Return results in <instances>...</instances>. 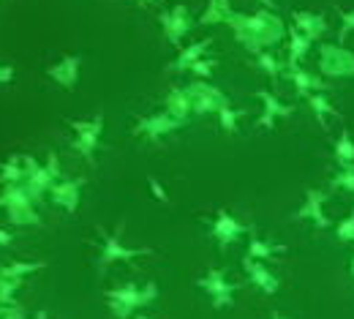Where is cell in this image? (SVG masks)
Masks as SVG:
<instances>
[{"label":"cell","mask_w":354,"mask_h":319,"mask_svg":"<svg viewBox=\"0 0 354 319\" xmlns=\"http://www.w3.org/2000/svg\"><path fill=\"white\" fill-rule=\"evenodd\" d=\"M234 33V42L243 44L251 55L257 52H265V49H272L275 44L283 42V36L289 33L283 19L270 11V8H262V11H254V14H232V19L226 22Z\"/></svg>","instance_id":"1"},{"label":"cell","mask_w":354,"mask_h":319,"mask_svg":"<svg viewBox=\"0 0 354 319\" xmlns=\"http://www.w3.org/2000/svg\"><path fill=\"white\" fill-rule=\"evenodd\" d=\"M158 298V284L156 281H147V284H133V281H126L120 286H112L104 292V300L112 311L115 319H131L136 317L142 309L153 306Z\"/></svg>","instance_id":"2"},{"label":"cell","mask_w":354,"mask_h":319,"mask_svg":"<svg viewBox=\"0 0 354 319\" xmlns=\"http://www.w3.org/2000/svg\"><path fill=\"white\" fill-rule=\"evenodd\" d=\"M123 229H126V221H120L115 229H104L95 227L98 237H101V251H98V262H95V271L98 275H106V271L115 265V262H131V259H139V257H150L153 248H136V246H126L123 243Z\"/></svg>","instance_id":"3"},{"label":"cell","mask_w":354,"mask_h":319,"mask_svg":"<svg viewBox=\"0 0 354 319\" xmlns=\"http://www.w3.org/2000/svg\"><path fill=\"white\" fill-rule=\"evenodd\" d=\"M74 139H71V147L77 156H82L90 167L95 164V150H98V142L104 134V112L98 115H90V118H74L68 120Z\"/></svg>","instance_id":"4"},{"label":"cell","mask_w":354,"mask_h":319,"mask_svg":"<svg viewBox=\"0 0 354 319\" xmlns=\"http://www.w3.org/2000/svg\"><path fill=\"white\" fill-rule=\"evenodd\" d=\"M319 74L327 80L354 77V52L344 44H319Z\"/></svg>","instance_id":"5"},{"label":"cell","mask_w":354,"mask_h":319,"mask_svg":"<svg viewBox=\"0 0 354 319\" xmlns=\"http://www.w3.org/2000/svg\"><path fill=\"white\" fill-rule=\"evenodd\" d=\"M185 126V120H177L172 118L167 109L164 112H153V115H142V118H136L131 126V134L133 137H145L147 142H153V145H158L164 137H169V134H175Z\"/></svg>","instance_id":"6"},{"label":"cell","mask_w":354,"mask_h":319,"mask_svg":"<svg viewBox=\"0 0 354 319\" xmlns=\"http://www.w3.org/2000/svg\"><path fill=\"white\" fill-rule=\"evenodd\" d=\"M196 284H199V289L210 298V306L213 309H232L234 306V292H237V284H232L229 278H226V271L221 268H210L205 275H199L196 278Z\"/></svg>","instance_id":"7"},{"label":"cell","mask_w":354,"mask_h":319,"mask_svg":"<svg viewBox=\"0 0 354 319\" xmlns=\"http://www.w3.org/2000/svg\"><path fill=\"white\" fill-rule=\"evenodd\" d=\"M185 91L191 95L194 104V115H218L223 107L229 104V95L223 91H218L216 85H210L207 80H194L185 85Z\"/></svg>","instance_id":"8"},{"label":"cell","mask_w":354,"mask_h":319,"mask_svg":"<svg viewBox=\"0 0 354 319\" xmlns=\"http://www.w3.org/2000/svg\"><path fill=\"white\" fill-rule=\"evenodd\" d=\"M158 25L164 28L167 42H169L172 46H180L183 44V39L191 33L194 19H191L188 6L177 3V6H172V8H161V14H158Z\"/></svg>","instance_id":"9"},{"label":"cell","mask_w":354,"mask_h":319,"mask_svg":"<svg viewBox=\"0 0 354 319\" xmlns=\"http://www.w3.org/2000/svg\"><path fill=\"white\" fill-rule=\"evenodd\" d=\"M80 74H82V55H63L57 63L46 66V77L66 91H74L80 85Z\"/></svg>","instance_id":"10"},{"label":"cell","mask_w":354,"mask_h":319,"mask_svg":"<svg viewBox=\"0 0 354 319\" xmlns=\"http://www.w3.org/2000/svg\"><path fill=\"white\" fill-rule=\"evenodd\" d=\"M257 98L262 101V115L257 118V129H262V131H272L281 118L295 115V107L283 104L272 91H257Z\"/></svg>","instance_id":"11"},{"label":"cell","mask_w":354,"mask_h":319,"mask_svg":"<svg viewBox=\"0 0 354 319\" xmlns=\"http://www.w3.org/2000/svg\"><path fill=\"white\" fill-rule=\"evenodd\" d=\"M327 202H330V191H324V188H308L300 210L295 213V219H308V221H313L316 229H327L330 227V219L324 213V205Z\"/></svg>","instance_id":"12"},{"label":"cell","mask_w":354,"mask_h":319,"mask_svg":"<svg viewBox=\"0 0 354 319\" xmlns=\"http://www.w3.org/2000/svg\"><path fill=\"white\" fill-rule=\"evenodd\" d=\"M210 232H213V237H216V243L221 246V248H226V246H232V243H237L245 232H254L251 227H245L243 221H237L229 210H218L216 213V219H213V227H210Z\"/></svg>","instance_id":"13"},{"label":"cell","mask_w":354,"mask_h":319,"mask_svg":"<svg viewBox=\"0 0 354 319\" xmlns=\"http://www.w3.org/2000/svg\"><path fill=\"white\" fill-rule=\"evenodd\" d=\"M82 185H85L82 178H80V181H68V178H63V181H57L55 185H52V191H49V202L57 205V208L66 210V213H77V208H80V202H82Z\"/></svg>","instance_id":"14"},{"label":"cell","mask_w":354,"mask_h":319,"mask_svg":"<svg viewBox=\"0 0 354 319\" xmlns=\"http://www.w3.org/2000/svg\"><path fill=\"white\" fill-rule=\"evenodd\" d=\"M243 271H245V275H248V281H251L259 292H265V295H275V292L281 289L278 275L272 273L270 268H265V262H259V259L243 257Z\"/></svg>","instance_id":"15"},{"label":"cell","mask_w":354,"mask_h":319,"mask_svg":"<svg viewBox=\"0 0 354 319\" xmlns=\"http://www.w3.org/2000/svg\"><path fill=\"white\" fill-rule=\"evenodd\" d=\"M283 77L295 85V91L300 93V95H310V93H327L330 91V82L327 80H322L319 74H310L308 69H303V66H286V71H283Z\"/></svg>","instance_id":"16"},{"label":"cell","mask_w":354,"mask_h":319,"mask_svg":"<svg viewBox=\"0 0 354 319\" xmlns=\"http://www.w3.org/2000/svg\"><path fill=\"white\" fill-rule=\"evenodd\" d=\"M292 25L300 30V33H306L310 42H319V39H324L327 33H330V22H327V17L324 14H316V11H292Z\"/></svg>","instance_id":"17"},{"label":"cell","mask_w":354,"mask_h":319,"mask_svg":"<svg viewBox=\"0 0 354 319\" xmlns=\"http://www.w3.org/2000/svg\"><path fill=\"white\" fill-rule=\"evenodd\" d=\"M210 44H213V39H202V42H194V44L183 46V49L177 52L175 60L169 63V71H172V74H185V71H191L194 63H199L202 57H207Z\"/></svg>","instance_id":"18"},{"label":"cell","mask_w":354,"mask_h":319,"mask_svg":"<svg viewBox=\"0 0 354 319\" xmlns=\"http://www.w3.org/2000/svg\"><path fill=\"white\" fill-rule=\"evenodd\" d=\"M164 109H167L172 118H177V120H185V123H188V118L194 115V104H191V95H188V91H185V88H177V85H172V88L167 91V95H164Z\"/></svg>","instance_id":"19"},{"label":"cell","mask_w":354,"mask_h":319,"mask_svg":"<svg viewBox=\"0 0 354 319\" xmlns=\"http://www.w3.org/2000/svg\"><path fill=\"white\" fill-rule=\"evenodd\" d=\"M28 181V164L25 153H11L8 158L0 161V185H14V183Z\"/></svg>","instance_id":"20"},{"label":"cell","mask_w":354,"mask_h":319,"mask_svg":"<svg viewBox=\"0 0 354 319\" xmlns=\"http://www.w3.org/2000/svg\"><path fill=\"white\" fill-rule=\"evenodd\" d=\"M19 205H36L30 188L25 183H14V185H0V208H19Z\"/></svg>","instance_id":"21"},{"label":"cell","mask_w":354,"mask_h":319,"mask_svg":"<svg viewBox=\"0 0 354 319\" xmlns=\"http://www.w3.org/2000/svg\"><path fill=\"white\" fill-rule=\"evenodd\" d=\"M310 46H313V42H310L306 33H300L295 25L289 28V57H286V66L292 69V66H300L306 57H308Z\"/></svg>","instance_id":"22"},{"label":"cell","mask_w":354,"mask_h":319,"mask_svg":"<svg viewBox=\"0 0 354 319\" xmlns=\"http://www.w3.org/2000/svg\"><path fill=\"white\" fill-rule=\"evenodd\" d=\"M46 268V262H22V259H14L8 265L0 268V278H8V281H19L25 284V278L33 273H41Z\"/></svg>","instance_id":"23"},{"label":"cell","mask_w":354,"mask_h":319,"mask_svg":"<svg viewBox=\"0 0 354 319\" xmlns=\"http://www.w3.org/2000/svg\"><path fill=\"white\" fill-rule=\"evenodd\" d=\"M232 14H234V8L229 0H207L205 14L199 17V25H221V22L232 19Z\"/></svg>","instance_id":"24"},{"label":"cell","mask_w":354,"mask_h":319,"mask_svg":"<svg viewBox=\"0 0 354 319\" xmlns=\"http://www.w3.org/2000/svg\"><path fill=\"white\" fill-rule=\"evenodd\" d=\"M6 219H8L11 227H39V224H41V216H39L36 205L8 208V210H6Z\"/></svg>","instance_id":"25"},{"label":"cell","mask_w":354,"mask_h":319,"mask_svg":"<svg viewBox=\"0 0 354 319\" xmlns=\"http://www.w3.org/2000/svg\"><path fill=\"white\" fill-rule=\"evenodd\" d=\"M306 98H308L310 112L316 115V120H319L322 129H327V118H341L338 109L330 104V98H327L324 93H310V95H306Z\"/></svg>","instance_id":"26"},{"label":"cell","mask_w":354,"mask_h":319,"mask_svg":"<svg viewBox=\"0 0 354 319\" xmlns=\"http://www.w3.org/2000/svg\"><path fill=\"white\" fill-rule=\"evenodd\" d=\"M333 158H335V164H338L341 170L354 167V139H352V131H349V129L341 131V137H338V142H335V150H333Z\"/></svg>","instance_id":"27"},{"label":"cell","mask_w":354,"mask_h":319,"mask_svg":"<svg viewBox=\"0 0 354 319\" xmlns=\"http://www.w3.org/2000/svg\"><path fill=\"white\" fill-rule=\"evenodd\" d=\"M283 251H286V246H272V243H267V240L257 237V235L251 232V240H248V251H245V257L265 262V259H272L275 254H283Z\"/></svg>","instance_id":"28"},{"label":"cell","mask_w":354,"mask_h":319,"mask_svg":"<svg viewBox=\"0 0 354 319\" xmlns=\"http://www.w3.org/2000/svg\"><path fill=\"white\" fill-rule=\"evenodd\" d=\"M254 60H257V66L265 71L270 80H281V77H283V71H286V66H283V63H281L270 49L257 52V55H254Z\"/></svg>","instance_id":"29"},{"label":"cell","mask_w":354,"mask_h":319,"mask_svg":"<svg viewBox=\"0 0 354 319\" xmlns=\"http://www.w3.org/2000/svg\"><path fill=\"white\" fill-rule=\"evenodd\" d=\"M243 115H245L243 109H234L232 104H226L221 112H218L221 131H226V134H237V123H240V118H243Z\"/></svg>","instance_id":"30"},{"label":"cell","mask_w":354,"mask_h":319,"mask_svg":"<svg viewBox=\"0 0 354 319\" xmlns=\"http://www.w3.org/2000/svg\"><path fill=\"white\" fill-rule=\"evenodd\" d=\"M216 69H218V57H202L199 63H194V66H191V71H188V74H194L196 80H210Z\"/></svg>","instance_id":"31"},{"label":"cell","mask_w":354,"mask_h":319,"mask_svg":"<svg viewBox=\"0 0 354 319\" xmlns=\"http://www.w3.org/2000/svg\"><path fill=\"white\" fill-rule=\"evenodd\" d=\"M341 17V28H338V44H344L349 39V33H354V8H338Z\"/></svg>","instance_id":"32"},{"label":"cell","mask_w":354,"mask_h":319,"mask_svg":"<svg viewBox=\"0 0 354 319\" xmlns=\"http://www.w3.org/2000/svg\"><path fill=\"white\" fill-rule=\"evenodd\" d=\"M335 237H338L341 243H354V208H352V213L335 227Z\"/></svg>","instance_id":"33"},{"label":"cell","mask_w":354,"mask_h":319,"mask_svg":"<svg viewBox=\"0 0 354 319\" xmlns=\"http://www.w3.org/2000/svg\"><path fill=\"white\" fill-rule=\"evenodd\" d=\"M330 185L333 188H344V191H349V194H354V167H349V170H341L333 181H330Z\"/></svg>","instance_id":"34"},{"label":"cell","mask_w":354,"mask_h":319,"mask_svg":"<svg viewBox=\"0 0 354 319\" xmlns=\"http://www.w3.org/2000/svg\"><path fill=\"white\" fill-rule=\"evenodd\" d=\"M147 185H150V194H153L158 202H164V205H169V202H172V199H169V194H167V188H164V183L158 181V178L147 175Z\"/></svg>","instance_id":"35"},{"label":"cell","mask_w":354,"mask_h":319,"mask_svg":"<svg viewBox=\"0 0 354 319\" xmlns=\"http://www.w3.org/2000/svg\"><path fill=\"white\" fill-rule=\"evenodd\" d=\"M0 319H30V314L22 309V306H17V303H11V306H6L3 309V314Z\"/></svg>","instance_id":"36"},{"label":"cell","mask_w":354,"mask_h":319,"mask_svg":"<svg viewBox=\"0 0 354 319\" xmlns=\"http://www.w3.org/2000/svg\"><path fill=\"white\" fill-rule=\"evenodd\" d=\"M14 77H17L14 66H3V63H0V85H11Z\"/></svg>","instance_id":"37"},{"label":"cell","mask_w":354,"mask_h":319,"mask_svg":"<svg viewBox=\"0 0 354 319\" xmlns=\"http://www.w3.org/2000/svg\"><path fill=\"white\" fill-rule=\"evenodd\" d=\"M11 243H14V232L0 229V246H11Z\"/></svg>","instance_id":"38"},{"label":"cell","mask_w":354,"mask_h":319,"mask_svg":"<svg viewBox=\"0 0 354 319\" xmlns=\"http://www.w3.org/2000/svg\"><path fill=\"white\" fill-rule=\"evenodd\" d=\"M136 3H139L142 8H147V6H161L164 0H136Z\"/></svg>","instance_id":"39"},{"label":"cell","mask_w":354,"mask_h":319,"mask_svg":"<svg viewBox=\"0 0 354 319\" xmlns=\"http://www.w3.org/2000/svg\"><path fill=\"white\" fill-rule=\"evenodd\" d=\"M265 8H270V11H275V0H259Z\"/></svg>","instance_id":"40"},{"label":"cell","mask_w":354,"mask_h":319,"mask_svg":"<svg viewBox=\"0 0 354 319\" xmlns=\"http://www.w3.org/2000/svg\"><path fill=\"white\" fill-rule=\"evenodd\" d=\"M33 319H49V314H46V311H36V317Z\"/></svg>","instance_id":"41"},{"label":"cell","mask_w":354,"mask_h":319,"mask_svg":"<svg viewBox=\"0 0 354 319\" xmlns=\"http://www.w3.org/2000/svg\"><path fill=\"white\" fill-rule=\"evenodd\" d=\"M131 319H153V317H147V314H136V317H131Z\"/></svg>","instance_id":"42"},{"label":"cell","mask_w":354,"mask_h":319,"mask_svg":"<svg viewBox=\"0 0 354 319\" xmlns=\"http://www.w3.org/2000/svg\"><path fill=\"white\" fill-rule=\"evenodd\" d=\"M270 319H289V317H283V314H272Z\"/></svg>","instance_id":"43"},{"label":"cell","mask_w":354,"mask_h":319,"mask_svg":"<svg viewBox=\"0 0 354 319\" xmlns=\"http://www.w3.org/2000/svg\"><path fill=\"white\" fill-rule=\"evenodd\" d=\"M349 271H352V278H354V259H352V265H349Z\"/></svg>","instance_id":"44"}]
</instances>
